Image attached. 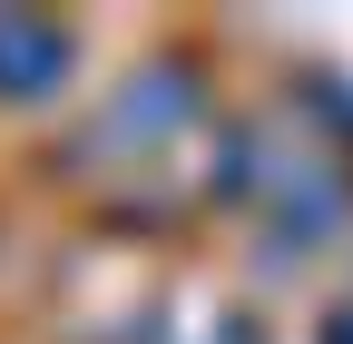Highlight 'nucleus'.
Segmentation results:
<instances>
[{"mask_svg":"<svg viewBox=\"0 0 353 344\" xmlns=\"http://www.w3.org/2000/svg\"><path fill=\"white\" fill-rule=\"evenodd\" d=\"M79 79V30L50 10H0V108H39Z\"/></svg>","mask_w":353,"mask_h":344,"instance_id":"f257e3e1","label":"nucleus"},{"mask_svg":"<svg viewBox=\"0 0 353 344\" xmlns=\"http://www.w3.org/2000/svg\"><path fill=\"white\" fill-rule=\"evenodd\" d=\"M187 118H196V59H148L108 99V148H167Z\"/></svg>","mask_w":353,"mask_h":344,"instance_id":"f03ea898","label":"nucleus"},{"mask_svg":"<svg viewBox=\"0 0 353 344\" xmlns=\"http://www.w3.org/2000/svg\"><path fill=\"white\" fill-rule=\"evenodd\" d=\"M304 99H314L324 128H343V138H353V79H304Z\"/></svg>","mask_w":353,"mask_h":344,"instance_id":"7ed1b4c3","label":"nucleus"},{"mask_svg":"<svg viewBox=\"0 0 353 344\" xmlns=\"http://www.w3.org/2000/svg\"><path fill=\"white\" fill-rule=\"evenodd\" d=\"M324 344H353V315H343V325H334V334H324Z\"/></svg>","mask_w":353,"mask_h":344,"instance_id":"20e7f679","label":"nucleus"}]
</instances>
